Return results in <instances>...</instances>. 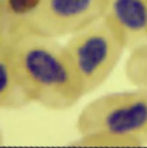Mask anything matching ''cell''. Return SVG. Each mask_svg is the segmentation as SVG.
Here are the masks:
<instances>
[{
    "label": "cell",
    "mask_w": 147,
    "mask_h": 148,
    "mask_svg": "<svg viewBox=\"0 0 147 148\" xmlns=\"http://www.w3.org/2000/svg\"><path fill=\"white\" fill-rule=\"evenodd\" d=\"M0 38L10 45L17 75L31 103L63 112L84 97L64 45L58 39L29 32L0 34Z\"/></svg>",
    "instance_id": "6da1fadb"
},
{
    "label": "cell",
    "mask_w": 147,
    "mask_h": 148,
    "mask_svg": "<svg viewBox=\"0 0 147 148\" xmlns=\"http://www.w3.org/2000/svg\"><path fill=\"white\" fill-rule=\"evenodd\" d=\"M135 88L101 96L86 104L76 122L79 135L108 132L147 146V90Z\"/></svg>",
    "instance_id": "7a4b0ae2"
},
{
    "label": "cell",
    "mask_w": 147,
    "mask_h": 148,
    "mask_svg": "<svg viewBox=\"0 0 147 148\" xmlns=\"http://www.w3.org/2000/svg\"><path fill=\"white\" fill-rule=\"evenodd\" d=\"M64 48L84 96L108 80L126 50L103 18L70 36Z\"/></svg>",
    "instance_id": "3957f363"
},
{
    "label": "cell",
    "mask_w": 147,
    "mask_h": 148,
    "mask_svg": "<svg viewBox=\"0 0 147 148\" xmlns=\"http://www.w3.org/2000/svg\"><path fill=\"white\" fill-rule=\"evenodd\" d=\"M107 0H38L20 32L71 36L103 18Z\"/></svg>",
    "instance_id": "277c9868"
},
{
    "label": "cell",
    "mask_w": 147,
    "mask_h": 148,
    "mask_svg": "<svg viewBox=\"0 0 147 148\" xmlns=\"http://www.w3.org/2000/svg\"><path fill=\"white\" fill-rule=\"evenodd\" d=\"M103 18L126 50L147 42V0H107Z\"/></svg>",
    "instance_id": "5b68a950"
},
{
    "label": "cell",
    "mask_w": 147,
    "mask_h": 148,
    "mask_svg": "<svg viewBox=\"0 0 147 148\" xmlns=\"http://www.w3.org/2000/svg\"><path fill=\"white\" fill-rule=\"evenodd\" d=\"M31 103L17 75L10 45L0 38V108L17 110Z\"/></svg>",
    "instance_id": "8992f818"
},
{
    "label": "cell",
    "mask_w": 147,
    "mask_h": 148,
    "mask_svg": "<svg viewBox=\"0 0 147 148\" xmlns=\"http://www.w3.org/2000/svg\"><path fill=\"white\" fill-rule=\"evenodd\" d=\"M38 0H0V33L20 30Z\"/></svg>",
    "instance_id": "52a82bcc"
},
{
    "label": "cell",
    "mask_w": 147,
    "mask_h": 148,
    "mask_svg": "<svg viewBox=\"0 0 147 148\" xmlns=\"http://www.w3.org/2000/svg\"><path fill=\"white\" fill-rule=\"evenodd\" d=\"M124 73L133 86L147 90V42L129 51Z\"/></svg>",
    "instance_id": "ba28073f"
},
{
    "label": "cell",
    "mask_w": 147,
    "mask_h": 148,
    "mask_svg": "<svg viewBox=\"0 0 147 148\" xmlns=\"http://www.w3.org/2000/svg\"><path fill=\"white\" fill-rule=\"evenodd\" d=\"M70 147H139L133 139L108 132H99L79 135L70 144Z\"/></svg>",
    "instance_id": "9c48e42d"
}]
</instances>
